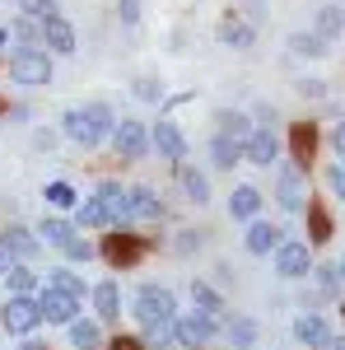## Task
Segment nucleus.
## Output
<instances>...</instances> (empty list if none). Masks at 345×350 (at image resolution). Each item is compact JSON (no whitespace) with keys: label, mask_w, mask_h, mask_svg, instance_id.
I'll use <instances>...</instances> for the list:
<instances>
[{"label":"nucleus","mask_w":345,"mask_h":350,"mask_svg":"<svg viewBox=\"0 0 345 350\" xmlns=\"http://www.w3.org/2000/svg\"><path fill=\"white\" fill-rule=\"evenodd\" d=\"M112 131H117V112L107 108L103 98L75 103V108L61 112V135L70 145H80V150H98L103 140H112Z\"/></svg>","instance_id":"obj_1"},{"label":"nucleus","mask_w":345,"mask_h":350,"mask_svg":"<svg viewBox=\"0 0 345 350\" xmlns=\"http://www.w3.org/2000/svg\"><path fill=\"white\" fill-rule=\"evenodd\" d=\"M131 318L140 323V332L159 323H178V295L168 285H159V280H145L131 295Z\"/></svg>","instance_id":"obj_2"},{"label":"nucleus","mask_w":345,"mask_h":350,"mask_svg":"<svg viewBox=\"0 0 345 350\" xmlns=\"http://www.w3.org/2000/svg\"><path fill=\"white\" fill-rule=\"evenodd\" d=\"M275 201L285 215H303L308 211V168H299L294 159H280L275 163Z\"/></svg>","instance_id":"obj_3"},{"label":"nucleus","mask_w":345,"mask_h":350,"mask_svg":"<svg viewBox=\"0 0 345 350\" xmlns=\"http://www.w3.org/2000/svg\"><path fill=\"white\" fill-rule=\"evenodd\" d=\"M10 80L19 84V89L52 84V52L47 47H14L10 52Z\"/></svg>","instance_id":"obj_4"},{"label":"nucleus","mask_w":345,"mask_h":350,"mask_svg":"<svg viewBox=\"0 0 345 350\" xmlns=\"http://www.w3.org/2000/svg\"><path fill=\"white\" fill-rule=\"evenodd\" d=\"M0 327L10 336H33L42 327V308H38V295H5L0 304Z\"/></svg>","instance_id":"obj_5"},{"label":"nucleus","mask_w":345,"mask_h":350,"mask_svg":"<svg viewBox=\"0 0 345 350\" xmlns=\"http://www.w3.org/2000/svg\"><path fill=\"white\" fill-rule=\"evenodd\" d=\"M275 275L280 280H308L313 275V247L303 239H285L275 247Z\"/></svg>","instance_id":"obj_6"},{"label":"nucleus","mask_w":345,"mask_h":350,"mask_svg":"<svg viewBox=\"0 0 345 350\" xmlns=\"http://www.w3.org/2000/svg\"><path fill=\"white\" fill-rule=\"evenodd\" d=\"M112 150H117L126 163L145 159V154H150V122L122 117V122H117V131H112Z\"/></svg>","instance_id":"obj_7"},{"label":"nucleus","mask_w":345,"mask_h":350,"mask_svg":"<svg viewBox=\"0 0 345 350\" xmlns=\"http://www.w3.org/2000/svg\"><path fill=\"white\" fill-rule=\"evenodd\" d=\"M243 159L252 163V168H275V163L285 159V140H280V131L257 126V131L247 135V145H243Z\"/></svg>","instance_id":"obj_8"},{"label":"nucleus","mask_w":345,"mask_h":350,"mask_svg":"<svg viewBox=\"0 0 345 350\" xmlns=\"http://www.w3.org/2000/svg\"><path fill=\"white\" fill-rule=\"evenodd\" d=\"M150 154H159L163 163H173V168H178V163L187 159V135H182V126H178V122H168V117H163V122H154V126H150Z\"/></svg>","instance_id":"obj_9"},{"label":"nucleus","mask_w":345,"mask_h":350,"mask_svg":"<svg viewBox=\"0 0 345 350\" xmlns=\"http://www.w3.org/2000/svg\"><path fill=\"white\" fill-rule=\"evenodd\" d=\"M215 336H219V318H210V313H178V346L182 350H201L210 346Z\"/></svg>","instance_id":"obj_10"},{"label":"nucleus","mask_w":345,"mask_h":350,"mask_svg":"<svg viewBox=\"0 0 345 350\" xmlns=\"http://www.w3.org/2000/svg\"><path fill=\"white\" fill-rule=\"evenodd\" d=\"M345 290L341 271L331 267V262H322V267H313V275H308V295H303V308H322V304H336Z\"/></svg>","instance_id":"obj_11"},{"label":"nucleus","mask_w":345,"mask_h":350,"mask_svg":"<svg viewBox=\"0 0 345 350\" xmlns=\"http://www.w3.org/2000/svg\"><path fill=\"white\" fill-rule=\"evenodd\" d=\"M294 336H299V346H308V350H327L336 332H331L322 308H303V313H294Z\"/></svg>","instance_id":"obj_12"},{"label":"nucleus","mask_w":345,"mask_h":350,"mask_svg":"<svg viewBox=\"0 0 345 350\" xmlns=\"http://www.w3.org/2000/svg\"><path fill=\"white\" fill-rule=\"evenodd\" d=\"M80 304L84 299H75V295H61V290H42L38 295V308H42V323H52V327H70L75 318H84L80 313Z\"/></svg>","instance_id":"obj_13"},{"label":"nucleus","mask_w":345,"mask_h":350,"mask_svg":"<svg viewBox=\"0 0 345 350\" xmlns=\"http://www.w3.org/2000/svg\"><path fill=\"white\" fill-rule=\"evenodd\" d=\"M215 38H219L229 52H252V47H257V24H252V19H243V14H219Z\"/></svg>","instance_id":"obj_14"},{"label":"nucleus","mask_w":345,"mask_h":350,"mask_svg":"<svg viewBox=\"0 0 345 350\" xmlns=\"http://www.w3.org/2000/svg\"><path fill=\"white\" fill-rule=\"evenodd\" d=\"M280 243H285L280 224H271V219H252L247 234H243V252H247V257H275Z\"/></svg>","instance_id":"obj_15"},{"label":"nucleus","mask_w":345,"mask_h":350,"mask_svg":"<svg viewBox=\"0 0 345 350\" xmlns=\"http://www.w3.org/2000/svg\"><path fill=\"white\" fill-rule=\"evenodd\" d=\"M262 211H266L262 187H252V183H238V187L229 191V219H238V224H252V219H262Z\"/></svg>","instance_id":"obj_16"},{"label":"nucleus","mask_w":345,"mask_h":350,"mask_svg":"<svg viewBox=\"0 0 345 350\" xmlns=\"http://www.w3.org/2000/svg\"><path fill=\"white\" fill-rule=\"evenodd\" d=\"M0 247L10 252V262H33V257H38V247H42V239H38V229L14 224V229H5V234H0Z\"/></svg>","instance_id":"obj_17"},{"label":"nucleus","mask_w":345,"mask_h":350,"mask_svg":"<svg viewBox=\"0 0 345 350\" xmlns=\"http://www.w3.org/2000/svg\"><path fill=\"white\" fill-rule=\"evenodd\" d=\"M178 187L191 206H210V178L201 173V163H187V159L178 163Z\"/></svg>","instance_id":"obj_18"},{"label":"nucleus","mask_w":345,"mask_h":350,"mask_svg":"<svg viewBox=\"0 0 345 350\" xmlns=\"http://www.w3.org/2000/svg\"><path fill=\"white\" fill-rule=\"evenodd\" d=\"M89 304H94V318L98 323H117L122 318V290H117V280H98L89 290Z\"/></svg>","instance_id":"obj_19"},{"label":"nucleus","mask_w":345,"mask_h":350,"mask_svg":"<svg viewBox=\"0 0 345 350\" xmlns=\"http://www.w3.org/2000/svg\"><path fill=\"white\" fill-rule=\"evenodd\" d=\"M215 131L238 140V145H247V135L257 131V122H252V112H243V108H219L215 112Z\"/></svg>","instance_id":"obj_20"},{"label":"nucleus","mask_w":345,"mask_h":350,"mask_svg":"<svg viewBox=\"0 0 345 350\" xmlns=\"http://www.w3.org/2000/svg\"><path fill=\"white\" fill-rule=\"evenodd\" d=\"M219 332H224V341L234 350H257V336H262V327L252 323V318H243V313H229L219 323Z\"/></svg>","instance_id":"obj_21"},{"label":"nucleus","mask_w":345,"mask_h":350,"mask_svg":"<svg viewBox=\"0 0 345 350\" xmlns=\"http://www.w3.org/2000/svg\"><path fill=\"white\" fill-rule=\"evenodd\" d=\"M313 33H318V38H327V42L345 38V5H341V0H327V5H318V10H313Z\"/></svg>","instance_id":"obj_22"},{"label":"nucleus","mask_w":345,"mask_h":350,"mask_svg":"<svg viewBox=\"0 0 345 350\" xmlns=\"http://www.w3.org/2000/svg\"><path fill=\"white\" fill-rule=\"evenodd\" d=\"M126 206H131L135 219H163V196L154 187H145V183H135V187H126Z\"/></svg>","instance_id":"obj_23"},{"label":"nucleus","mask_w":345,"mask_h":350,"mask_svg":"<svg viewBox=\"0 0 345 350\" xmlns=\"http://www.w3.org/2000/svg\"><path fill=\"white\" fill-rule=\"evenodd\" d=\"M38 239H42V247H56V252H61L70 239H80V229H75V219L47 211V219H38Z\"/></svg>","instance_id":"obj_24"},{"label":"nucleus","mask_w":345,"mask_h":350,"mask_svg":"<svg viewBox=\"0 0 345 350\" xmlns=\"http://www.w3.org/2000/svg\"><path fill=\"white\" fill-rule=\"evenodd\" d=\"M285 47H290L294 61H322V56L331 52V42H327V38H318L313 28H299V33H290V38H285Z\"/></svg>","instance_id":"obj_25"},{"label":"nucleus","mask_w":345,"mask_h":350,"mask_svg":"<svg viewBox=\"0 0 345 350\" xmlns=\"http://www.w3.org/2000/svg\"><path fill=\"white\" fill-rule=\"evenodd\" d=\"M75 42H80V38H75L70 19H61V14H56L52 24H42V47H47L52 56H75Z\"/></svg>","instance_id":"obj_26"},{"label":"nucleus","mask_w":345,"mask_h":350,"mask_svg":"<svg viewBox=\"0 0 345 350\" xmlns=\"http://www.w3.org/2000/svg\"><path fill=\"white\" fill-rule=\"evenodd\" d=\"M187 290H191V304H196L201 313H210V318H219V323L229 318V304H224V295L215 290L210 280H201V275H191V285H187Z\"/></svg>","instance_id":"obj_27"},{"label":"nucleus","mask_w":345,"mask_h":350,"mask_svg":"<svg viewBox=\"0 0 345 350\" xmlns=\"http://www.w3.org/2000/svg\"><path fill=\"white\" fill-rule=\"evenodd\" d=\"M313 154H318V131H313L308 122H294V131H290V150H285V159H294L299 168H308V163H313Z\"/></svg>","instance_id":"obj_28"},{"label":"nucleus","mask_w":345,"mask_h":350,"mask_svg":"<svg viewBox=\"0 0 345 350\" xmlns=\"http://www.w3.org/2000/svg\"><path fill=\"white\" fill-rule=\"evenodd\" d=\"M140 252H145V243L135 239V234H112V239L103 243V257L112 262V267H135Z\"/></svg>","instance_id":"obj_29"},{"label":"nucleus","mask_w":345,"mask_h":350,"mask_svg":"<svg viewBox=\"0 0 345 350\" xmlns=\"http://www.w3.org/2000/svg\"><path fill=\"white\" fill-rule=\"evenodd\" d=\"M66 332H70V346H75V350H103V341H107L98 318H75Z\"/></svg>","instance_id":"obj_30"},{"label":"nucleus","mask_w":345,"mask_h":350,"mask_svg":"<svg viewBox=\"0 0 345 350\" xmlns=\"http://www.w3.org/2000/svg\"><path fill=\"white\" fill-rule=\"evenodd\" d=\"M243 159V145L238 140H229V135H210V168H219V173H229V168H238Z\"/></svg>","instance_id":"obj_31"},{"label":"nucleus","mask_w":345,"mask_h":350,"mask_svg":"<svg viewBox=\"0 0 345 350\" xmlns=\"http://www.w3.org/2000/svg\"><path fill=\"white\" fill-rule=\"evenodd\" d=\"M75 229H112V211L98 196H89V201L75 206Z\"/></svg>","instance_id":"obj_32"},{"label":"nucleus","mask_w":345,"mask_h":350,"mask_svg":"<svg viewBox=\"0 0 345 350\" xmlns=\"http://www.w3.org/2000/svg\"><path fill=\"white\" fill-rule=\"evenodd\" d=\"M42 201L52 206V215H66V211H75V206H80V191L70 187L66 178H56V183H47V187H42Z\"/></svg>","instance_id":"obj_33"},{"label":"nucleus","mask_w":345,"mask_h":350,"mask_svg":"<svg viewBox=\"0 0 345 350\" xmlns=\"http://www.w3.org/2000/svg\"><path fill=\"white\" fill-rule=\"evenodd\" d=\"M5 295H33L38 290V275H33V267L28 262H10V271H5Z\"/></svg>","instance_id":"obj_34"},{"label":"nucleus","mask_w":345,"mask_h":350,"mask_svg":"<svg viewBox=\"0 0 345 350\" xmlns=\"http://www.w3.org/2000/svg\"><path fill=\"white\" fill-rule=\"evenodd\" d=\"M140 346H145V350H182V346H178V323L145 327V336H140Z\"/></svg>","instance_id":"obj_35"},{"label":"nucleus","mask_w":345,"mask_h":350,"mask_svg":"<svg viewBox=\"0 0 345 350\" xmlns=\"http://www.w3.org/2000/svg\"><path fill=\"white\" fill-rule=\"evenodd\" d=\"M47 285H52V290H61V295H75V299L89 295V285H84L70 267H52V271H47Z\"/></svg>","instance_id":"obj_36"},{"label":"nucleus","mask_w":345,"mask_h":350,"mask_svg":"<svg viewBox=\"0 0 345 350\" xmlns=\"http://www.w3.org/2000/svg\"><path fill=\"white\" fill-rule=\"evenodd\" d=\"M10 38H14V47H42V24H33V19H24V14H14Z\"/></svg>","instance_id":"obj_37"},{"label":"nucleus","mask_w":345,"mask_h":350,"mask_svg":"<svg viewBox=\"0 0 345 350\" xmlns=\"http://www.w3.org/2000/svg\"><path fill=\"white\" fill-rule=\"evenodd\" d=\"M14 5H19V14L33 19V24H52L56 14H61V10H56V0H14Z\"/></svg>","instance_id":"obj_38"},{"label":"nucleus","mask_w":345,"mask_h":350,"mask_svg":"<svg viewBox=\"0 0 345 350\" xmlns=\"http://www.w3.org/2000/svg\"><path fill=\"white\" fill-rule=\"evenodd\" d=\"M303 215H308V234H313V243H327V239H331V215L322 211L318 201H313V206H308Z\"/></svg>","instance_id":"obj_39"},{"label":"nucleus","mask_w":345,"mask_h":350,"mask_svg":"<svg viewBox=\"0 0 345 350\" xmlns=\"http://www.w3.org/2000/svg\"><path fill=\"white\" fill-rule=\"evenodd\" d=\"M94 196H98V201H103L107 211H112V206H117V201H126V187H122V183H117V178H103V183H98V187H94Z\"/></svg>","instance_id":"obj_40"},{"label":"nucleus","mask_w":345,"mask_h":350,"mask_svg":"<svg viewBox=\"0 0 345 350\" xmlns=\"http://www.w3.org/2000/svg\"><path fill=\"white\" fill-rule=\"evenodd\" d=\"M327 187H331V196H336V201H345V159L327 163Z\"/></svg>","instance_id":"obj_41"},{"label":"nucleus","mask_w":345,"mask_h":350,"mask_svg":"<svg viewBox=\"0 0 345 350\" xmlns=\"http://www.w3.org/2000/svg\"><path fill=\"white\" fill-rule=\"evenodd\" d=\"M135 98H145V103H163L159 80H154V75H140V80H135Z\"/></svg>","instance_id":"obj_42"},{"label":"nucleus","mask_w":345,"mask_h":350,"mask_svg":"<svg viewBox=\"0 0 345 350\" xmlns=\"http://www.w3.org/2000/svg\"><path fill=\"white\" fill-rule=\"evenodd\" d=\"M61 252H66V262H89V257H94L98 247H94L89 239H70L66 247H61Z\"/></svg>","instance_id":"obj_43"},{"label":"nucleus","mask_w":345,"mask_h":350,"mask_svg":"<svg viewBox=\"0 0 345 350\" xmlns=\"http://www.w3.org/2000/svg\"><path fill=\"white\" fill-rule=\"evenodd\" d=\"M201 239H206L201 229H182V234H178V243H173V252H178V257H191V252L201 247Z\"/></svg>","instance_id":"obj_44"},{"label":"nucleus","mask_w":345,"mask_h":350,"mask_svg":"<svg viewBox=\"0 0 345 350\" xmlns=\"http://www.w3.org/2000/svg\"><path fill=\"white\" fill-rule=\"evenodd\" d=\"M117 19L126 28H135L140 24V0H117Z\"/></svg>","instance_id":"obj_45"},{"label":"nucleus","mask_w":345,"mask_h":350,"mask_svg":"<svg viewBox=\"0 0 345 350\" xmlns=\"http://www.w3.org/2000/svg\"><path fill=\"white\" fill-rule=\"evenodd\" d=\"M294 89H299L303 98H327V84H322V80H299Z\"/></svg>","instance_id":"obj_46"},{"label":"nucleus","mask_w":345,"mask_h":350,"mask_svg":"<svg viewBox=\"0 0 345 350\" xmlns=\"http://www.w3.org/2000/svg\"><path fill=\"white\" fill-rule=\"evenodd\" d=\"M252 122H257V126H271V131H275V108H271V103H257V108H252Z\"/></svg>","instance_id":"obj_47"},{"label":"nucleus","mask_w":345,"mask_h":350,"mask_svg":"<svg viewBox=\"0 0 345 350\" xmlns=\"http://www.w3.org/2000/svg\"><path fill=\"white\" fill-rule=\"evenodd\" d=\"M331 154H336V159H345V122H336V126H331Z\"/></svg>","instance_id":"obj_48"},{"label":"nucleus","mask_w":345,"mask_h":350,"mask_svg":"<svg viewBox=\"0 0 345 350\" xmlns=\"http://www.w3.org/2000/svg\"><path fill=\"white\" fill-rule=\"evenodd\" d=\"M33 145H38V150H52V145H56V131L38 126V131H33Z\"/></svg>","instance_id":"obj_49"},{"label":"nucleus","mask_w":345,"mask_h":350,"mask_svg":"<svg viewBox=\"0 0 345 350\" xmlns=\"http://www.w3.org/2000/svg\"><path fill=\"white\" fill-rule=\"evenodd\" d=\"M10 122H33V108L19 103V108H10Z\"/></svg>","instance_id":"obj_50"},{"label":"nucleus","mask_w":345,"mask_h":350,"mask_svg":"<svg viewBox=\"0 0 345 350\" xmlns=\"http://www.w3.org/2000/svg\"><path fill=\"white\" fill-rule=\"evenodd\" d=\"M14 350H47V346H42L38 336H19V346H14Z\"/></svg>","instance_id":"obj_51"},{"label":"nucleus","mask_w":345,"mask_h":350,"mask_svg":"<svg viewBox=\"0 0 345 350\" xmlns=\"http://www.w3.org/2000/svg\"><path fill=\"white\" fill-rule=\"evenodd\" d=\"M112 350H145V346H140V341H126V336H122V341H117Z\"/></svg>","instance_id":"obj_52"},{"label":"nucleus","mask_w":345,"mask_h":350,"mask_svg":"<svg viewBox=\"0 0 345 350\" xmlns=\"http://www.w3.org/2000/svg\"><path fill=\"white\" fill-rule=\"evenodd\" d=\"M5 271H10V252L0 247V280H5Z\"/></svg>","instance_id":"obj_53"},{"label":"nucleus","mask_w":345,"mask_h":350,"mask_svg":"<svg viewBox=\"0 0 345 350\" xmlns=\"http://www.w3.org/2000/svg\"><path fill=\"white\" fill-rule=\"evenodd\" d=\"M327 350H345V336H331V346Z\"/></svg>","instance_id":"obj_54"},{"label":"nucleus","mask_w":345,"mask_h":350,"mask_svg":"<svg viewBox=\"0 0 345 350\" xmlns=\"http://www.w3.org/2000/svg\"><path fill=\"white\" fill-rule=\"evenodd\" d=\"M5 42H10V28H0V52H5Z\"/></svg>","instance_id":"obj_55"},{"label":"nucleus","mask_w":345,"mask_h":350,"mask_svg":"<svg viewBox=\"0 0 345 350\" xmlns=\"http://www.w3.org/2000/svg\"><path fill=\"white\" fill-rule=\"evenodd\" d=\"M336 271H341V280H345V252H341V262H336Z\"/></svg>","instance_id":"obj_56"}]
</instances>
